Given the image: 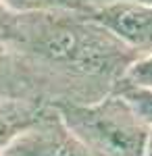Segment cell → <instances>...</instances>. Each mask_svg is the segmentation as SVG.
<instances>
[{"label":"cell","mask_w":152,"mask_h":156,"mask_svg":"<svg viewBox=\"0 0 152 156\" xmlns=\"http://www.w3.org/2000/svg\"><path fill=\"white\" fill-rule=\"evenodd\" d=\"M146 156H152V131H150V140H148V148H146Z\"/></svg>","instance_id":"12"},{"label":"cell","mask_w":152,"mask_h":156,"mask_svg":"<svg viewBox=\"0 0 152 156\" xmlns=\"http://www.w3.org/2000/svg\"><path fill=\"white\" fill-rule=\"evenodd\" d=\"M0 42L59 77L73 104L115 92L131 62L140 58L85 11L71 9L9 12Z\"/></svg>","instance_id":"1"},{"label":"cell","mask_w":152,"mask_h":156,"mask_svg":"<svg viewBox=\"0 0 152 156\" xmlns=\"http://www.w3.org/2000/svg\"><path fill=\"white\" fill-rule=\"evenodd\" d=\"M9 12H11V11H6V6H4V4L0 2V27H2V23H4V21H6Z\"/></svg>","instance_id":"11"},{"label":"cell","mask_w":152,"mask_h":156,"mask_svg":"<svg viewBox=\"0 0 152 156\" xmlns=\"http://www.w3.org/2000/svg\"><path fill=\"white\" fill-rule=\"evenodd\" d=\"M0 156H92L71 133L59 110L48 106L42 119L21 133Z\"/></svg>","instance_id":"5"},{"label":"cell","mask_w":152,"mask_h":156,"mask_svg":"<svg viewBox=\"0 0 152 156\" xmlns=\"http://www.w3.org/2000/svg\"><path fill=\"white\" fill-rule=\"evenodd\" d=\"M11 12H34V11H54V9H71L81 11L77 0H0Z\"/></svg>","instance_id":"8"},{"label":"cell","mask_w":152,"mask_h":156,"mask_svg":"<svg viewBox=\"0 0 152 156\" xmlns=\"http://www.w3.org/2000/svg\"><path fill=\"white\" fill-rule=\"evenodd\" d=\"M85 12L138 56L152 54V4L108 2Z\"/></svg>","instance_id":"4"},{"label":"cell","mask_w":152,"mask_h":156,"mask_svg":"<svg viewBox=\"0 0 152 156\" xmlns=\"http://www.w3.org/2000/svg\"><path fill=\"white\" fill-rule=\"evenodd\" d=\"M54 108L92 156H146L150 129L117 92L94 102H65Z\"/></svg>","instance_id":"2"},{"label":"cell","mask_w":152,"mask_h":156,"mask_svg":"<svg viewBox=\"0 0 152 156\" xmlns=\"http://www.w3.org/2000/svg\"><path fill=\"white\" fill-rule=\"evenodd\" d=\"M48 106L34 102H0V154L42 119Z\"/></svg>","instance_id":"6"},{"label":"cell","mask_w":152,"mask_h":156,"mask_svg":"<svg viewBox=\"0 0 152 156\" xmlns=\"http://www.w3.org/2000/svg\"><path fill=\"white\" fill-rule=\"evenodd\" d=\"M115 92L127 102L129 108L138 115V119L152 131V87L150 85H136V83H127V81H119Z\"/></svg>","instance_id":"7"},{"label":"cell","mask_w":152,"mask_h":156,"mask_svg":"<svg viewBox=\"0 0 152 156\" xmlns=\"http://www.w3.org/2000/svg\"><path fill=\"white\" fill-rule=\"evenodd\" d=\"M15 100L54 106L69 102V92L59 77L0 42V102Z\"/></svg>","instance_id":"3"},{"label":"cell","mask_w":152,"mask_h":156,"mask_svg":"<svg viewBox=\"0 0 152 156\" xmlns=\"http://www.w3.org/2000/svg\"><path fill=\"white\" fill-rule=\"evenodd\" d=\"M123 81L152 87V54H146V56H140V58L133 60L125 73V77H123Z\"/></svg>","instance_id":"9"},{"label":"cell","mask_w":152,"mask_h":156,"mask_svg":"<svg viewBox=\"0 0 152 156\" xmlns=\"http://www.w3.org/2000/svg\"><path fill=\"white\" fill-rule=\"evenodd\" d=\"M81 4V11H88L90 6L108 4V2H138V4H152V0H77Z\"/></svg>","instance_id":"10"}]
</instances>
